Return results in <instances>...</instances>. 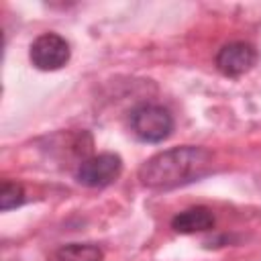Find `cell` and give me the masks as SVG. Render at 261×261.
Segmentation results:
<instances>
[{"mask_svg":"<svg viewBox=\"0 0 261 261\" xmlns=\"http://www.w3.org/2000/svg\"><path fill=\"white\" fill-rule=\"evenodd\" d=\"M212 165V153L204 147L184 145L159 151L139 167V179L153 190H173L206 175Z\"/></svg>","mask_w":261,"mask_h":261,"instance_id":"6da1fadb","label":"cell"},{"mask_svg":"<svg viewBox=\"0 0 261 261\" xmlns=\"http://www.w3.org/2000/svg\"><path fill=\"white\" fill-rule=\"evenodd\" d=\"M130 130L145 143H161L173 130V116L159 104H141L128 114Z\"/></svg>","mask_w":261,"mask_h":261,"instance_id":"7a4b0ae2","label":"cell"},{"mask_svg":"<svg viewBox=\"0 0 261 261\" xmlns=\"http://www.w3.org/2000/svg\"><path fill=\"white\" fill-rule=\"evenodd\" d=\"M29 57H31V63L37 69H41V71H55V69H61L69 61L71 49H69V43L61 35H57V33H43V35H39L31 43Z\"/></svg>","mask_w":261,"mask_h":261,"instance_id":"3957f363","label":"cell"},{"mask_svg":"<svg viewBox=\"0 0 261 261\" xmlns=\"http://www.w3.org/2000/svg\"><path fill=\"white\" fill-rule=\"evenodd\" d=\"M122 159L116 153H100L84 159L75 169V179L86 188H104L118 179Z\"/></svg>","mask_w":261,"mask_h":261,"instance_id":"277c9868","label":"cell"},{"mask_svg":"<svg viewBox=\"0 0 261 261\" xmlns=\"http://www.w3.org/2000/svg\"><path fill=\"white\" fill-rule=\"evenodd\" d=\"M257 49L245 41H232L220 47L216 53V69L226 77H239L257 63Z\"/></svg>","mask_w":261,"mask_h":261,"instance_id":"5b68a950","label":"cell"},{"mask_svg":"<svg viewBox=\"0 0 261 261\" xmlns=\"http://www.w3.org/2000/svg\"><path fill=\"white\" fill-rule=\"evenodd\" d=\"M214 226V214L206 206H194L188 210L177 212L171 218V228L179 234H194V232H204Z\"/></svg>","mask_w":261,"mask_h":261,"instance_id":"8992f818","label":"cell"},{"mask_svg":"<svg viewBox=\"0 0 261 261\" xmlns=\"http://www.w3.org/2000/svg\"><path fill=\"white\" fill-rule=\"evenodd\" d=\"M104 253L98 245L90 243H69L57 249L55 261H102Z\"/></svg>","mask_w":261,"mask_h":261,"instance_id":"52a82bcc","label":"cell"},{"mask_svg":"<svg viewBox=\"0 0 261 261\" xmlns=\"http://www.w3.org/2000/svg\"><path fill=\"white\" fill-rule=\"evenodd\" d=\"M24 202V190L16 181H2V192H0V208L4 212L20 206Z\"/></svg>","mask_w":261,"mask_h":261,"instance_id":"ba28073f","label":"cell"}]
</instances>
